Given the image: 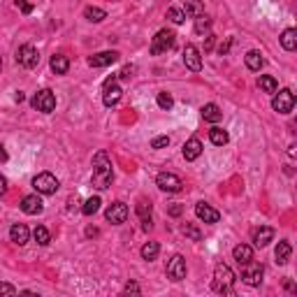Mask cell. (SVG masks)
<instances>
[{
    "mask_svg": "<svg viewBox=\"0 0 297 297\" xmlns=\"http://www.w3.org/2000/svg\"><path fill=\"white\" fill-rule=\"evenodd\" d=\"M93 186L98 191H107L114 181V170H112V160L107 156V151H98L93 156Z\"/></svg>",
    "mask_w": 297,
    "mask_h": 297,
    "instance_id": "cell-1",
    "label": "cell"
},
{
    "mask_svg": "<svg viewBox=\"0 0 297 297\" xmlns=\"http://www.w3.org/2000/svg\"><path fill=\"white\" fill-rule=\"evenodd\" d=\"M232 283H234V272L230 269L228 265H223V263H218L216 265V269H214V283L212 288L216 290V293H232Z\"/></svg>",
    "mask_w": 297,
    "mask_h": 297,
    "instance_id": "cell-2",
    "label": "cell"
},
{
    "mask_svg": "<svg viewBox=\"0 0 297 297\" xmlns=\"http://www.w3.org/2000/svg\"><path fill=\"white\" fill-rule=\"evenodd\" d=\"M174 42H177V35L172 31H167V28H163V31L156 33V37H153V42H151V53L158 56V53L170 51L172 47H174Z\"/></svg>",
    "mask_w": 297,
    "mask_h": 297,
    "instance_id": "cell-3",
    "label": "cell"
},
{
    "mask_svg": "<svg viewBox=\"0 0 297 297\" xmlns=\"http://www.w3.org/2000/svg\"><path fill=\"white\" fill-rule=\"evenodd\" d=\"M58 179L53 177L51 172H40L35 179H33V188L40 193V195H51V193L58 191Z\"/></svg>",
    "mask_w": 297,
    "mask_h": 297,
    "instance_id": "cell-4",
    "label": "cell"
},
{
    "mask_svg": "<svg viewBox=\"0 0 297 297\" xmlns=\"http://www.w3.org/2000/svg\"><path fill=\"white\" fill-rule=\"evenodd\" d=\"M31 105L35 107L37 112L51 114L53 109H56V96H53V91H49V88H42L40 93H35V96H33Z\"/></svg>",
    "mask_w": 297,
    "mask_h": 297,
    "instance_id": "cell-5",
    "label": "cell"
},
{
    "mask_svg": "<svg viewBox=\"0 0 297 297\" xmlns=\"http://www.w3.org/2000/svg\"><path fill=\"white\" fill-rule=\"evenodd\" d=\"M272 107H274V112H279V114H290L293 107H295V93L290 88H281L274 96V100H272Z\"/></svg>",
    "mask_w": 297,
    "mask_h": 297,
    "instance_id": "cell-6",
    "label": "cell"
},
{
    "mask_svg": "<svg viewBox=\"0 0 297 297\" xmlns=\"http://www.w3.org/2000/svg\"><path fill=\"white\" fill-rule=\"evenodd\" d=\"M263 274H265V267L260 265V263L248 260V263L242 265V279H244V283H248V286H260Z\"/></svg>",
    "mask_w": 297,
    "mask_h": 297,
    "instance_id": "cell-7",
    "label": "cell"
},
{
    "mask_svg": "<svg viewBox=\"0 0 297 297\" xmlns=\"http://www.w3.org/2000/svg\"><path fill=\"white\" fill-rule=\"evenodd\" d=\"M156 186L163 193H179L183 188V181L177 174H172V172H160L158 177H156Z\"/></svg>",
    "mask_w": 297,
    "mask_h": 297,
    "instance_id": "cell-8",
    "label": "cell"
},
{
    "mask_svg": "<svg viewBox=\"0 0 297 297\" xmlns=\"http://www.w3.org/2000/svg\"><path fill=\"white\" fill-rule=\"evenodd\" d=\"M116 77H118V74H112V77H109V79L105 82V93H102V102H105L107 107L118 105V100H121V96H123L121 86L116 84Z\"/></svg>",
    "mask_w": 297,
    "mask_h": 297,
    "instance_id": "cell-9",
    "label": "cell"
},
{
    "mask_svg": "<svg viewBox=\"0 0 297 297\" xmlns=\"http://www.w3.org/2000/svg\"><path fill=\"white\" fill-rule=\"evenodd\" d=\"M16 63L21 65V67L33 70L35 65L40 63V53H37V49H35V47H31V44H23V47H19V51H16Z\"/></svg>",
    "mask_w": 297,
    "mask_h": 297,
    "instance_id": "cell-10",
    "label": "cell"
},
{
    "mask_svg": "<svg viewBox=\"0 0 297 297\" xmlns=\"http://www.w3.org/2000/svg\"><path fill=\"white\" fill-rule=\"evenodd\" d=\"M167 279L170 281H183L186 279V260L183 255H172L170 263H167Z\"/></svg>",
    "mask_w": 297,
    "mask_h": 297,
    "instance_id": "cell-11",
    "label": "cell"
},
{
    "mask_svg": "<svg viewBox=\"0 0 297 297\" xmlns=\"http://www.w3.org/2000/svg\"><path fill=\"white\" fill-rule=\"evenodd\" d=\"M105 218L109 223H114V225H121V223H126L128 218V204L126 202H114V204H109L105 212Z\"/></svg>",
    "mask_w": 297,
    "mask_h": 297,
    "instance_id": "cell-12",
    "label": "cell"
},
{
    "mask_svg": "<svg viewBox=\"0 0 297 297\" xmlns=\"http://www.w3.org/2000/svg\"><path fill=\"white\" fill-rule=\"evenodd\" d=\"M183 65L193 70V72H200L202 70V58H200V49L195 44H186L183 47Z\"/></svg>",
    "mask_w": 297,
    "mask_h": 297,
    "instance_id": "cell-13",
    "label": "cell"
},
{
    "mask_svg": "<svg viewBox=\"0 0 297 297\" xmlns=\"http://www.w3.org/2000/svg\"><path fill=\"white\" fill-rule=\"evenodd\" d=\"M195 216L204 223H218V218H221V214L216 212L212 204H207V202H198L195 204Z\"/></svg>",
    "mask_w": 297,
    "mask_h": 297,
    "instance_id": "cell-14",
    "label": "cell"
},
{
    "mask_svg": "<svg viewBox=\"0 0 297 297\" xmlns=\"http://www.w3.org/2000/svg\"><path fill=\"white\" fill-rule=\"evenodd\" d=\"M118 61V53L116 51H100L96 56L88 58V65L91 67H107V65H114Z\"/></svg>",
    "mask_w": 297,
    "mask_h": 297,
    "instance_id": "cell-15",
    "label": "cell"
},
{
    "mask_svg": "<svg viewBox=\"0 0 297 297\" xmlns=\"http://www.w3.org/2000/svg\"><path fill=\"white\" fill-rule=\"evenodd\" d=\"M42 200H40V195H26L21 200V212L28 214V216H37V214H42Z\"/></svg>",
    "mask_w": 297,
    "mask_h": 297,
    "instance_id": "cell-16",
    "label": "cell"
},
{
    "mask_svg": "<svg viewBox=\"0 0 297 297\" xmlns=\"http://www.w3.org/2000/svg\"><path fill=\"white\" fill-rule=\"evenodd\" d=\"M272 239H274V228H269V225H260V228H255L253 230V244L258 246V248L267 246Z\"/></svg>",
    "mask_w": 297,
    "mask_h": 297,
    "instance_id": "cell-17",
    "label": "cell"
},
{
    "mask_svg": "<svg viewBox=\"0 0 297 297\" xmlns=\"http://www.w3.org/2000/svg\"><path fill=\"white\" fill-rule=\"evenodd\" d=\"M137 216H139V221H142V230L148 232L153 228V221H151V202L148 200L137 202Z\"/></svg>",
    "mask_w": 297,
    "mask_h": 297,
    "instance_id": "cell-18",
    "label": "cell"
},
{
    "mask_svg": "<svg viewBox=\"0 0 297 297\" xmlns=\"http://www.w3.org/2000/svg\"><path fill=\"white\" fill-rule=\"evenodd\" d=\"M28 237H31V230L23 225V223H14L10 228V239L14 242L16 246H23L28 244Z\"/></svg>",
    "mask_w": 297,
    "mask_h": 297,
    "instance_id": "cell-19",
    "label": "cell"
},
{
    "mask_svg": "<svg viewBox=\"0 0 297 297\" xmlns=\"http://www.w3.org/2000/svg\"><path fill=\"white\" fill-rule=\"evenodd\" d=\"M202 153V142L198 137H191L183 144V158L186 160H198Z\"/></svg>",
    "mask_w": 297,
    "mask_h": 297,
    "instance_id": "cell-20",
    "label": "cell"
},
{
    "mask_svg": "<svg viewBox=\"0 0 297 297\" xmlns=\"http://www.w3.org/2000/svg\"><path fill=\"white\" fill-rule=\"evenodd\" d=\"M202 112V118L204 121H209V123H218L223 118V112H221V107L218 105H214V102H209V105H204L200 109Z\"/></svg>",
    "mask_w": 297,
    "mask_h": 297,
    "instance_id": "cell-21",
    "label": "cell"
},
{
    "mask_svg": "<svg viewBox=\"0 0 297 297\" xmlns=\"http://www.w3.org/2000/svg\"><path fill=\"white\" fill-rule=\"evenodd\" d=\"M232 255L239 265H244V263H248V260H253V248H251L248 244H239V246H234L232 248Z\"/></svg>",
    "mask_w": 297,
    "mask_h": 297,
    "instance_id": "cell-22",
    "label": "cell"
},
{
    "mask_svg": "<svg viewBox=\"0 0 297 297\" xmlns=\"http://www.w3.org/2000/svg\"><path fill=\"white\" fill-rule=\"evenodd\" d=\"M274 255H276V263H279V265H288V260H290V255H293V246H290V242H279Z\"/></svg>",
    "mask_w": 297,
    "mask_h": 297,
    "instance_id": "cell-23",
    "label": "cell"
},
{
    "mask_svg": "<svg viewBox=\"0 0 297 297\" xmlns=\"http://www.w3.org/2000/svg\"><path fill=\"white\" fill-rule=\"evenodd\" d=\"M281 47L286 51H295L297 49V31L295 28H286L283 35H281Z\"/></svg>",
    "mask_w": 297,
    "mask_h": 297,
    "instance_id": "cell-24",
    "label": "cell"
},
{
    "mask_svg": "<svg viewBox=\"0 0 297 297\" xmlns=\"http://www.w3.org/2000/svg\"><path fill=\"white\" fill-rule=\"evenodd\" d=\"M51 70L56 74H65L67 70H70V61H67V56H63V53H56V56H51Z\"/></svg>",
    "mask_w": 297,
    "mask_h": 297,
    "instance_id": "cell-25",
    "label": "cell"
},
{
    "mask_svg": "<svg viewBox=\"0 0 297 297\" xmlns=\"http://www.w3.org/2000/svg\"><path fill=\"white\" fill-rule=\"evenodd\" d=\"M244 61H246V67L253 70V72H258V70L265 65V58H263V53L260 51H248L244 56Z\"/></svg>",
    "mask_w": 297,
    "mask_h": 297,
    "instance_id": "cell-26",
    "label": "cell"
},
{
    "mask_svg": "<svg viewBox=\"0 0 297 297\" xmlns=\"http://www.w3.org/2000/svg\"><path fill=\"white\" fill-rule=\"evenodd\" d=\"M258 86H260V91H265V93H276V88H279V84H276V79L272 74H260V77H258Z\"/></svg>",
    "mask_w": 297,
    "mask_h": 297,
    "instance_id": "cell-27",
    "label": "cell"
},
{
    "mask_svg": "<svg viewBox=\"0 0 297 297\" xmlns=\"http://www.w3.org/2000/svg\"><path fill=\"white\" fill-rule=\"evenodd\" d=\"M183 14L186 16H200V14H204V7H202L200 0H186V5H183Z\"/></svg>",
    "mask_w": 297,
    "mask_h": 297,
    "instance_id": "cell-28",
    "label": "cell"
},
{
    "mask_svg": "<svg viewBox=\"0 0 297 297\" xmlns=\"http://www.w3.org/2000/svg\"><path fill=\"white\" fill-rule=\"evenodd\" d=\"M209 139H212L214 144H216V147H223V144H228V132H225V130H223V128H212V130H209Z\"/></svg>",
    "mask_w": 297,
    "mask_h": 297,
    "instance_id": "cell-29",
    "label": "cell"
},
{
    "mask_svg": "<svg viewBox=\"0 0 297 297\" xmlns=\"http://www.w3.org/2000/svg\"><path fill=\"white\" fill-rule=\"evenodd\" d=\"M84 16L88 19V21L100 23V21H105V19H107V12L100 10V7H86V10H84Z\"/></svg>",
    "mask_w": 297,
    "mask_h": 297,
    "instance_id": "cell-30",
    "label": "cell"
},
{
    "mask_svg": "<svg viewBox=\"0 0 297 297\" xmlns=\"http://www.w3.org/2000/svg\"><path fill=\"white\" fill-rule=\"evenodd\" d=\"M158 253H160L158 242H147V244L142 246V258H144V260H156Z\"/></svg>",
    "mask_w": 297,
    "mask_h": 297,
    "instance_id": "cell-31",
    "label": "cell"
},
{
    "mask_svg": "<svg viewBox=\"0 0 297 297\" xmlns=\"http://www.w3.org/2000/svg\"><path fill=\"white\" fill-rule=\"evenodd\" d=\"M33 237H35V242H37L40 246H47L49 242H51V234H49V230H47L44 225H37L35 232H33Z\"/></svg>",
    "mask_w": 297,
    "mask_h": 297,
    "instance_id": "cell-32",
    "label": "cell"
},
{
    "mask_svg": "<svg viewBox=\"0 0 297 297\" xmlns=\"http://www.w3.org/2000/svg\"><path fill=\"white\" fill-rule=\"evenodd\" d=\"M209 28H212V19H209L207 14H200V16H195V33L204 35V33H209Z\"/></svg>",
    "mask_w": 297,
    "mask_h": 297,
    "instance_id": "cell-33",
    "label": "cell"
},
{
    "mask_svg": "<svg viewBox=\"0 0 297 297\" xmlns=\"http://www.w3.org/2000/svg\"><path fill=\"white\" fill-rule=\"evenodd\" d=\"M181 232L186 234V237H191L193 242H200V239H202L200 228H198L195 223H183V228H181Z\"/></svg>",
    "mask_w": 297,
    "mask_h": 297,
    "instance_id": "cell-34",
    "label": "cell"
},
{
    "mask_svg": "<svg viewBox=\"0 0 297 297\" xmlns=\"http://www.w3.org/2000/svg\"><path fill=\"white\" fill-rule=\"evenodd\" d=\"M100 204H102L100 198H88V200L84 202V207H82V214H84V216H93V214L100 209Z\"/></svg>",
    "mask_w": 297,
    "mask_h": 297,
    "instance_id": "cell-35",
    "label": "cell"
},
{
    "mask_svg": "<svg viewBox=\"0 0 297 297\" xmlns=\"http://www.w3.org/2000/svg\"><path fill=\"white\" fill-rule=\"evenodd\" d=\"M167 19H170L172 23H183L186 21V14H183L181 7H170V10H167Z\"/></svg>",
    "mask_w": 297,
    "mask_h": 297,
    "instance_id": "cell-36",
    "label": "cell"
},
{
    "mask_svg": "<svg viewBox=\"0 0 297 297\" xmlns=\"http://www.w3.org/2000/svg\"><path fill=\"white\" fill-rule=\"evenodd\" d=\"M156 100H158V107H160V109H165V112H167V109H172V105H174V98H172L170 93H165V91H163V93H158V98H156Z\"/></svg>",
    "mask_w": 297,
    "mask_h": 297,
    "instance_id": "cell-37",
    "label": "cell"
},
{
    "mask_svg": "<svg viewBox=\"0 0 297 297\" xmlns=\"http://www.w3.org/2000/svg\"><path fill=\"white\" fill-rule=\"evenodd\" d=\"M170 144V137L167 135H163V137H153L151 139V148H165Z\"/></svg>",
    "mask_w": 297,
    "mask_h": 297,
    "instance_id": "cell-38",
    "label": "cell"
},
{
    "mask_svg": "<svg viewBox=\"0 0 297 297\" xmlns=\"http://www.w3.org/2000/svg\"><path fill=\"white\" fill-rule=\"evenodd\" d=\"M14 5H16L23 14H31V12H33V5L28 2V0H14Z\"/></svg>",
    "mask_w": 297,
    "mask_h": 297,
    "instance_id": "cell-39",
    "label": "cell"
},
{
    "mask_svg": "<svg viewBox=\"0 0 297 297\" xmlns=\"http://www.w3.org/2000/svg\"><path fill=\"white\" fill-rule=\"evenodd\" d=\"M0 293H5V295H14V293H16V288L12 286V283H0Z\"/></svg>",
    "mask_w": 297,
    "mask_h": 297,
    "instance_id": "cell-40",
    "label": "cell"
},
{
    "mask_svg": "<svg viewBox=\"0 0 297 297\" xmlns=\"http://www.w3.org/2000/svg\"><path fill=\"white\" fill-rule=\"evenodd\" d=\"M230 44H232V40H225V42L218 47V53H221V56H225V53L230 51Z\"/></svg>",
    "mask_w": 297,
    "mask_h": 297,
    "instance_id": "cell-41",
    "label": "cell"
},
{
    "mask_svg": "<svg viewBox=\"0 0 297 297\" xmlns=\"http://www.w3.org/2000/svg\"><path fill=\"white\" fill-rule=\"evenodd\" d=\"M5 193H7V179H5V177L0 174V198H2Z\"/></svg>",
    "mask_w": 297,
    "mask_h": 297,
    "instance_id": "cell-42",
    "label": "cell"
},
{
    "mask_svg": "<svg viewBox=\"0 0 297 297\" xmlns=\"http://www.w3.org/2000/svg\"><path fill=\"white\" fill-rule=\"evenodd\" d=\"M126 293H139V286L137 283H126V288H123Z\"/></svg>",
    "mask_w": 297,
    "mask_h": 297,
    "instance_id": "cell-43",
    "label": "cell"
},
{
    "mask_svg": "<svg viewBox=\"0 0 297 297\" xmlns=\"http://www.w3.org/2000/svg\"><path fill=\"white\" fill-rule=\"evenodd\" d=\"M283 286H286V290H290V293H295V290H297V288H295V283H293L290 279H286V283H283Z\"/></svg>",
    "mask_w": 297,
    "mask_h": 297,
    "instance_id": "cell-44",
    "label": "cell"
},
{
    "mask_svg": "<svg viewBox=\"0 0 297 297\" xmlns=\"http://www.w3.org/2000/svg\"><path fill=\"white\" fill-rule=\"evenodd\" d=\"M170 214H172V216H179V214H181V207H179V204H172V207H170Z\"/></svg>",
    "mask_w": 297,
    "mask_h": 297,
    "instance_id": "cell-45",
    "label": "cell"
},
{
    "mask_svg": "<svg viewBox=\"0 0 297 297\" xmlns=\"http://www.w3.org/2000/svg\"><path fill=\"white\" fill-rule=\"evenodd\" d=\"M214 47V35H207V44H204V49H207V51H209V49H212Z\"/></svg>",
    "mask_w": 297,
    "mask_h": 297,
    "instance_id": "cell-46",
    "label": "cell"
},
{
    "mask_svg": "<svg viewBox=\"0 0 297 297\" xmlns=\"http://www.w3.org/2000/svg\"><path fill=\"white\" fill-rule=\"evenodd\" d=\"M7 160V151H5V147H0V163H5Z\"/></svg>",
    "mask_w": 297,
    "mask_h": 297,
    "instance_id": "cell-47",
    "label": "cell"
},
{
    "mask_svg": "<svg viewBox=\"0 0 297 297\" xmlns=\"http://www.w3.org/2000/svg\"><path fill=\"white\" fill-rule=\"evenodd\" d=\"M130 74H132V67H130V65H128V67H123V72H121V77H130Z\"/></svg>",
    "mask_w": 297,
    "mask_h": 297,
    "instance_id": "cell-48",
    "label": "cell"
},
{
    "mask_svg": "<svg viewBox=\"0 0 297 297\" xmlns=\"http://www.w3.org/2000/svg\"><path fill=\"white\" fill-rule=\"evenodd\" d=\"M295 148H297V147H290V148H288V156H290V158H295V153H297Z\"/></svg>",
    "mask_w": 297,
    "mask_h": 297,
    "instance_id": "cell-49",
    "label": "cell"
},
{
    "mask_svg": "<svg viewBox=\"0 0 297 297\" xmlns=\"http://www.w3.org/2000/svg\"><path fill=\"white\" fill-rule=\"evenodd\" d=\"M14 100H16V102H23V93H21V91H19V93L14 96Z\"/></svg>",
    "mask_w": 297,
    "mask_h": 297,
    "instance_id": "cell-50",
    "label": "cell"
},
{
    "mask_svg": "<svg viewBox=\"0 0 297 297\" xmlns=\"http://www.w3.org/2000/svg\"><path fill=\"white\" fill-rule=\"evenodd\" d=\"M0 70H2V58H0Z\"/></svg>",
    "mask_w": 297,
    "mask_h": 297,
    "instance_id": "cell-51",
    "label": "cell"
}]
</instances>
